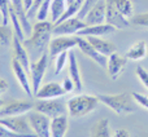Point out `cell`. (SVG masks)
Instances as JSON below:
<instances>
[{
  "label": "cell",
  "instance_id": "cell-1",
  "mask_svg": "<svg viewBox=\"0 0 148 137\" xmlns=\"http://www.w3.org/2000/svg\"><path fill=\"white\" fill-rule=\"evenodd\" d=\"M53 30V22L52 21H38L35 25H33V31L30 34V38L25 39L22 41L25 48L27 49L29 56H39L46 52L47 47L49 45Z\"/></svg>",
  "mask_w": 148,
  "mask_h": 137
},
{
  "label": "cell",
  "instance_id": "cell-2",
  "mask_svg": "<svg viewBox=\"0 0 148 137\" xmlns=\"http://www.w3.org/2000/svg\"><path fill=\"white\" fill-rule=\"evenodd\" d=\"M97 98L101 104H104L118 115H129L136 109L135 101L127 92L117 94H97Z\"/></svg>",
  "mask_w": 148,
  "mask_h": 137
},
{
  "label": "cell",
  "instance_id": "cell-3",
  "mask_svg": "<svg viewBox=\"0 0 148 137\" xmlns=\"http://www.w3.org/2000/svg\"><path fill=\"white\" fill-rule=\"evenodd\" d=\"M97 96L92 94H78L74 96L66 102L68 114L70 118H83L90 113L95 111L99 105Z\"/></svg>",
  "mask_w": 148,
  "mask_h": 137
},
{
  "label": "cell",
  "instance_id": "cell-4",
  "mask_svg": "<svg viewBox=\"0 0 148 137\" xmlns=\"http://www.w3.org/2000/svg\"><path fill=\"white\" fill-rule=\"evenodd\" d=\"M34 110L47 115L48 118H56L60 115L68 114V106L64 104V101L56 98H43L39 100L34 104Z\"/></svg>",
  "mask_w": 148,
  "mask_h": 137
},
{
  "label": "cell",
  "instance_id": "cell-5",
  "mask_svg": "<svg viewBox=\"0 0 148 137\" xmlns=\"http://www.w3.org/2000/svg\"><path fill=\"white\" fill-rule=\"evenodd\" d=\"M27 120L36 137H51V118L36 110L27 113Z\"/></svg>",
  "mask_w": 148,
  "mask_h": 137
},
{
  "label": "cell",
  "instance_id": "cell-6",
  "mask_svg": "<svg viewBox=\"0 0 148 137\" xmlns=\"http://www.w3.org/2000/svg\"><path fill=\"white\" fill-rule=\"evenodd\" d=\"M47 66H48V52H44L36 61L31 62L30 65V75H31V88H33V94L35 96L36 92L42 87L44 74H46Z\"/></svg>",
  "mask_w": 148,
  "mask_h": 137
},
{
  "label": "cell",
  "instance_id": "cell-7",
  "mask_svg": "<svg viewBox=\"0 0 148 137\" xmlns=\"http://www.w3.org/2000/svg\"><path fill=\"white\" fill-rule=\"evenodd\" d=\"M0 123L14 133H20V135H26V136L34 135L33 130L30 127V123L27 120V117H23V115L0 118Z\"/></svg>",
  "mask_w": 148,
  "mask_h": 137
},
{
  "label": "cell",
  "instance_id": "cell-8",
  "mask_svg": "<svg viewBox=\"0 0 148 137\" xmlns=\"http://www.w3.org/2000/svg\"><path fill=\"white\" fill-rule=\"evenodd\" d=\"M86 22L79 20L78 17H72L69 20H65L60 23L53 25L52 35H77L82 28L86 27Z\"/></svg>",
  "mask_w": 148,
  "mask_h": 137
},
{
  "label": "cell",
  "instance_id": "cell-9",
  "mask_svg": "<svg viewBox=\"0 0 148 137\" xmlns=\"http://www.w3.org/2000/svg\"><path fill=\"white\" fill-rule=\"evenodd\" d=\"M77 47V38L75 36H56L49 41V56L51 58H56L62 52H69Z\"/></svg>",
  "mask_w": 148,
  "mask_h": 137
},
{
  "label": "cell",
  "instance_id": "cell-10",
  "mask_svg": "<svg viewBox=\"0 0 148 137\" xmlns=\"http://www.w3.org/2000/svg\"><path fill=\"white\" fill-rule=\"evenodd\" d=\"M107 4V14H105V23L112 25L113 27H116L117 30H125L130 26V20H127L126 17H123L120 12L117 10V8L114 7L112 0H105Z\"/></svg>",
  "mask_w": 148,
  "mask_h": 137
},
{
  "label": "cell",
  "instance_id": "cell-11",
  "mask_svg": "<svg viewBox=\"0 0 148 137\" xmlns=\"http://www.w3.org/2000/svg\"><path fill=\"white\" fill-rule=\"evenodd\" d=\"M75 38H77V47L82 51V53H84L87 57H90V58L96 62L100 67H107V62H108L107 56H104V54H101L100 52H97L96 49L88 43V40H87L84 36L75 35Z\"/></svg>",
  "mask_w": 148,
  "mask_h": 137
},
{
  "label": "cell",
  "instance_id": "cell-12",
  "mask_svg": "<svg viewBox=\"0 0 148 137\" xmlns=\"http://www.w3.org/2000/svg\"><path fill=\"white\" fill-rule=\"evenodd\" d=\"M34 109V104L27 101H12L5 104L4 107L0 110V118L7 117H17V115H25Z\"/></svg>",
  "mask_w": 148,
  "mask_h": 137
},
{
  "label": "cell",
  "instance_id": "cell-13",
  "mask_svg": "<svg viewBox=\"0 0 148 137\" xmlns=\"http://www.w3.org/2000/svg\"><path fill=\"white\" fill-rule=\"evenodd\" d=\"M126 65H127V58H126V56L118 54L117 52L110 54L109 58H108V62H107L108 74H109L110 79H112V80L118 79V76L125 71Z\"/></svg>",
  "mask_w": 148,
  "mask_h": 137
},
{
  "label": "cell",
  "instance_id": "cell-14",
  "mask_svg": "<svg viewBox=\"0 0 148 137\" xmlns=\"http://www.w3.org/2000/svg\"><path fill=\"white\" fill-rule=\"evenodd\" d=\"M105 14H107V4L105 0H99L94 7L91 8L87 16L84 17V22L87 26L92 25H101L105 23Z\"/></svg>",
  "mask_w": 148,
  "mask_h": 137
},
{
  "label": "cell",
  "instance_id": "cell-15",
  "mask_svg": "<svg viewBox=\"0 0 148 137\" xmlns=\"http://www.w3.org/2000/svg\"><path fill=\"white\" fill-rule=\"evenodd\" d=\"M66 94L65 89L62 88V85L60 83H56V81H49V83H46L39 88V91L36 92L35 97L39 100L43 98H57V97H61Z\"/></svg>",
  "mask_w": 148,
  "mask_h": 137
},
{
  "label": "cell",
  "instance_id": "cell-16",
  "mask_svg": "<svg viewBox=\"0 0 148 137\" xmlns=\"http://www.w3.org/2000/svg\"><path fill=\"white\" fill-rule=\"evenodd\" d=\"M12 70H13V74H14L16 79L17 81L20 83V85L22 87V89L27 93L29 97L33 96V88H31V84L29 81V76H27V71L25 70V67L17 61V60L13 57L12 58Z\"/></svg>",
  "mask_w": 148,
  "mask_h": 137
},
{
  "label": "cell",
  "instance_id": "cell-17",
  "mask_svg": "<svg viewBox=\"0 0 148 137\" xmlns=\"http://www.w3.org/2000/svg\"><path fill=\"white\" fill-rule=\"evenodd\" d=\"M12 47H13V53H14V58L25 67V70L27 73H30V58H29V52L27 49L25 48L23 45L22 40L17 38V36H13V43H12Z\"/></svg>",
  "mask_w": 148,
  "mask_h": 137
},
{
  "label": "cell",
  "instance_id": "cell-18",
  "mask_svg": "<svg viewBox=\"0 0 148 137\" xmlns=\"http://www.w3.org/2000/svg\"><path fill=\"white\" fill-rule=\"evenodd\" d=\"M117 30L116 27H113L112 25L108 23H101V25H92V26H86L84 28H82L77 35L79 36H104V35H110Z\"/></svg>",
  "mask_w": 148,
  "mask_h": 137
},
{
  "label": "cell",
  "instance_id": "cell-19",
  "mask_svg": "<svg viewBox=\"0 0 148 137\" xmlns=\"http://www.w3.org/2000/svg\"><path fill=\"white\" fill-rule=\"evenodd\" d=\"M10 4H12L13 9H14L16 14H17L18 20H20L21 26H22L25 34L26 35H30L31 31H33V26H31L30 22H29L27 10H26V8H25L23 0H10Z\"/></svg>",
  "mask_w": 148,
  "mask_h": 137
},
{
  "label": "cell",
  "instance_id": "cell-20",
  "mask_svg": "<svg viewBox=\"0 0 148 137\" xmlns=\"http://www.w3.org/2000/svg\"><path fill=\"white\" fill-rule=\"evenodd\" d=\"M68 60H69V78L72 79L74 85H75V91H81L82 87H83L82 76H81V71H79V65L78 61H77V57L72 49L68 52Z\"/></svg>",
  "mask_w": 148,
  "mask_h": 137
},
{
  "label": "cell",
  "instance_id": "cell-21",
  "mask_svg": "<svg viewBox=\"0 0 148 137\" xmlns=\"http://www.w3.org/2000/svg\"><path fill=\"white\" fill-rule=\"evenodd\" d=\"M86 39L97 52H100V53L104 54V56H110L112 53L116 52L114 44H113L112 41H108V40H105V39L100 38V36H86Z\"/></svg>",
  "mask_w": 148,
  "mask_h": 137
},
{
  "label": "cell",
  "instance_id": "cell-22",
  "mask_svg": "<svg viewBox=\"0 0 148 137\" xmlns=\"http://www.w3.org/2000/svg\"><path fill=\"white\" fill-rule=\"evenodd\" d=\"M147 53H148L147 43L144 40H138L131 44L130 48L126 51L125 56H126V58L131 60V61H139V60L146 58Z\"/></svg>",
  "mask_w": 148,
  "mask_h": 137
},
{
  "label": "cell",
  "instance_id": "cell-23",
  "mask_svg": "<svg viewBox=\"0 0 148 137\" xmlns=\"http://www.w3.org/2000/svg\"><path fill=\"white\" fill-rule=\"evenodd\" d=\"M68 128H69L68 114L51 119V137H65Z\"/></svg>",
  "mask_w": 148,
  "mask_h": 137
},
{
  "label": "cell",
  "instance_id": "cell-24",
  "mask_svg": "<svg viewBox=\"0 0 148 137\" xmlns=\"http://www.w3.org/2000/svg\"><path fill=\"white\" fill-rule=\"evenodd\" d=\"M91 137H110V128H109V120L107 118L97 120L91 128L90 132Z\"/></svg>",
  "mask_w": 148,
  "mask_h": 137
},
{
  "label": "cell",
  "instance_id": "cell-25",
  "mask_svg": "<svg viewBox=\"0 0 148 137\" xmlns=\"http://www.w3.org/2000/svg\"><path fill=\"white\" fill-rule=\"evenodd\" d=\"M112 1L123 17H126L127 20H131L134 17V5L131 0H112Z\"/></svg>",
  "mask_w": 148,
  "mask_h": 137
},
{
  "label": "cell",
  "instance_id": "cell-26",
  "mask_svg": "<svg viewBox=\"0 0 148 137\" xmlns=\"http://www.w3.org/2000/svg\"><path fill=\"white\" fill-rule=\"evenodd\" d=\"M68 7L66 0H52L51 4V9H49V13H51V21L53 23H56L59 21V18L64 14L65 9Z\"/></svg>",
  "mask_w": 148,
  "mask_h": 137
},
{
  "label": "cell",
  "instance_id": "cell-27",
  "mask_svg": "<svg viewBox=\"0 0 148 137\" xmlns=\"http://www.w3.org/2000/svg\"><path fill=\"white\" fill-rule=\"evenodd\" d=\"M13 34L12 28L8 25H0V48H5V47L12 45L13 43Z\"/></svg>",
  "mask_w": 148,
  "mask_h": 137
},
{
  "label": "cell",
  "instance_id": "cell-28",
  "mask_svg": "<svg viewBox=\"0 0 148 137\" xmlns=\"http://www.w3.org/2000/svg\"><path fill=\"white\" fill-rule=\"evenodd\" d=\"M51 4H52V0H44V1L42 3L38 9V13H36V20L38 21L47 20L48 12H49V9H51Z\"/></svg>",
  "mask_w": 148,
  "mask_h": 137
},
{
  "label": "cell",
  "instance_id": "cell-29",
  "mask_svg": "<svg viewBox=\"0 0 148 137\" xmlns=\"http://www.w3.org/2000/svg\"><path fill=\"white\" fill-rule=\"evenodd\" d=\"M97 1H99V0H83V4H82V7H81V9H79V12H78V14H77V17H78L79 20L83 21L84 17L87 16V13L91 10V8L94 7V5L96 4Z\"/></svg>",
  "mask_w": 148,
  "mask_h": 137
},
{
  "label": "cell",
  "instance_id": "cell-30",
  "mask_svg": "<svg viewBox=\"0 0 148 137\" xmlns=\"http://www.w3.org/2000/svg\"><path fill=\"white\" fill-rule=\"evenodd\" d=\"M68 62V52H62L56 57V62H55V75H59L65 67Z\"/></svg>",
  "mask_w": 148,
  "mask_h": 137
},
{
  "label": "cell",
  "instance_id": "cell-31",
  "mask_svg": "<svg viewBox=\"0 0 148 137\" xmlns=\"http://www.w3.org/2000/svg\"><path fill=\"white\" fill-rule=\"evenodd\" d=\"M133 25H136L139 27L148 28V12L140 13V14H134V17L130 20Z\"/></svg>",
  "mask_w": 148,
  "mask_h": 137
},
{
  "label": "cell",
  "instance_id": "cell-32",
  "mask_svg": "<svg viewBox=\"0 0 148 137\" xmlns=\"http://www.w3.org/2000/svg\"><path fill=\"white\" fill-rule=\"evenodd\" d=\"M131 97L134 98L136 105H139L140 107L148 110V97L147 96H144V94H142V93H138V92H133Z\"/></svg>",
  "mask_w": 148,
  "mask_h": 137
},
{
  "label": "cell",
  "instance_id": "cell-33",
  "mask_svg": "<svg viewBox=\"0 0 148 137\" xmlns=\"http://www.w3.org/2000/svg\"><path fill=\"white\" fill-rule=\"evenodd\" d=\"M135 73H136L138 79L140 80V83L148 89V71L143 66H138L135 68Z\"/></svg>",
  "mask_w": 148,
  "mask_h": 137
},
{
  "label": "cell",
  "instance_id": "cell-34",
  "mask_svg": "<svg viewBox=\"0 0 148 137\" xmlns=\"http://www.w3.org/2000/svg\"><path fill=\"white\" fill-rule=\"evenodd\" d=\"M0 137H36L35 135H20V133H14L12 132V131H9L7 127H4V125L0 123Z\"/></svg>",
  "mask_w": 148,
  "mask_h": 137
},
{
  "label": "cell",
  "instance_id": "cell-35",
  "mask_svg": "<svg viewBox=\"0 0 148 137\" xmlns=\"http://www.w3.org/2000/svg\"><path fill=\"white\" fill-rule=\"evenodd\" d=\"M43 1H44V0H33V5H31V8L27 10V17H29V18H31V17H34V16H36L39 7H40V4H42Z\"/></svg>",
  "mask_w": 148,
  "mask_h": 137
},
{
  "label": "cell",
  "instance_id": "cell-36",
  "mask_svg": "<svg viewBox=\"0 0 148 137\" xmlns=\"http://www.w3.org/2000/svg\"><path fill=\"white\" fill-rule=\"evenodd\" d=\"M61 85H62V88L65 89V92H66V93H70V92H73L74 89H75V85H74L73 80L70 78H65L64 81L61 83Z\"/></svg>",
  "mask_w": 148,
  "mask_h": 137
},
{
  "label": "cell",
  "instance_id": "cell-37",
  "mask_svg": "<svg viewBox=\"0 0 148 137\" xmlns=\"http://www.w3.org/2000/svg\"><path fill=\"white\" fill-rule=\"evenodd\" d=\"M112 137H130V132L125 128H118L113 132V136Z\"/></svg>",
  "mask_w": 148,
  "mask_h": 137
},
{
  "label": "cell",
  "instance_id": "cell-38",
  "mask_svg": "<svg viewBox=\"0 0 148 137\" xmlns=\"http://www.w3.org/2000/svg\"><path fill=\"white\" fill-rule=\"evenodd\" d=\"M8 88H9V84H8V81L5 80V79L0 78V94H3L4 92H7Z\"/></svg>",
  "mask_w": 148,
  "mask_h": 137
},
{
  "label": "cell",
  "instance_id": "cell-39",
  "mask_svg": "<svg viewBox=\"0 0 148 137\" xmlns=\"http://www.w3.org/2000/svg\"><path fill=\"white\" fill-rule=\"evenodd\" d=\"M4 105H5V102H4V101H3V100H1V98H0V110H1V109H3V107H4Z\"/></svg>",
  "mask_w": 148,
  "mask_h": 137
},
{
  "label": "cell",
  "instance_id": "cell-40",
  "mask_svg": "<svg viewBox=\"0 0 148 137\" xmlns=\"http://www.w3.org/2000/svg\"><path fill=\"white\" fill-rule=\"evenodd\" d=\"M74 1H75V0H66L68 4H72V3H74Z\"/></svg>",
  "mask_w": 148,
  "mask_h": 137
}]
</instances>
